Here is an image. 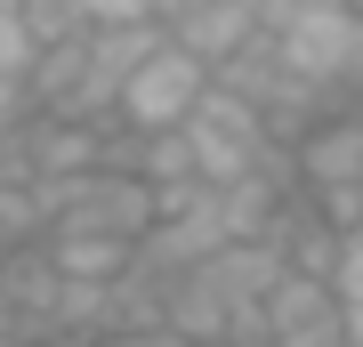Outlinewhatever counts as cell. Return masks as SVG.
Listing matches in <instances>:
<instances>
[{"label":"cell","mask_w":363,"mask_h":347,"mask_svg":"<svg viewBox=\"0 0 363 347\" xmlns=\"http://www.w3.org/2000/svg\"><path fill=\"white\" fill-rule=\"evenodd\" d=\"M210 57H194L186 40H154L138 65H130V81H121V97H113V121L121 129H169V121H186L194 114V97L210 89Z\"/></svg>","instance_id":"2"},{"label":"cell","mask_w":363,"mask_h":347,"mask_svg":"<svg viewBox=\"0 0 363 347\" xmlns=\"http://www.w3.org/2000/svg\"><path fill=\"white\" fill-rule=\"evenodd\" d=\"M25 114H33V105H25V81H9V73H0V145L16 138V121H25Z\"/></svg>","instance_id":"10"},{"label":"cell","mask_w":363,"mask_h":347,"mask_svg":"<svg viewBox=\"0 0 363 347\" xmlns=\"http://www.w3.org/2000/svg\"><path fill=\"white\" fill-rule=\"evenodd\" d=\"M186 129V145H194V170H202V186H218V178H242V170H274L291 154L283 138L259 121V105L250 97H234L226 81H210V89L194 97V114L178 121Z\"/></svg>","instance_id":"1"},{"label":"cell","mask_w":363,"mask_h":347,"mask_svg":"<svg viewBox=\"0 0 363 347\" xmlns=\"http://www.w3.org/2000/svg\"><path fill=\"white\" fill-rule=\"evenodd\" d=\"M291 170L307 194L323 186H363V97L331 105V114H315L307 129L291 138Z\"/></svg>","instance_id":"4"},{"label":"cell","mask_w":363,"mask_h":347,"mask_svg":"<svg viewBox=\"0 0 363 347\" xmlns=\"http://www.w3.org/2000/svg\"><path fill=\"white\" fill-rule=\"evenodd\" d=\"M259 331H267V347H347V315H339L331 275L283 267L274 291L259 299Z\"/></svg>","instance_id":"3"},{"label":"cell","mask_w":363,"mask_h":347,"mask_svg":"<svg viewBox=\"0 0 363 347\" xmlns=\"http://www.w3.org/2000/svg\"><path fill=\"white\" fill-rule=\"evenodd\" d=\"M89 347H194V339L169 331V323H145V331H97Z\"/></svg>","instance_id":"9"},{"label":"cell","mask_w":363,"mask_h":347,"mask_svg":"<svg viewBox=\"0 0 363 347\" xmlns=\"http://www.w3.org/2000/svg\"><path fill=\"white\" fill-rule=\"evenodd\" d=\"M355 9H363V0H355Z\"/></svg>","instance_id":"13"},{"label":"cell","mask_w":363,"mask_h":347,"mask_svg":"<svg viewBox=\"0 0 363 347\" xmlns=\"http://www.w3.org/2000/svg\"><path fill=\"white\" fill-rule=\"evenodd\" d=\"M339 315H347V347H363V299H355V307H339Z\"/></svg>","instance_id":"11"},{"label":"cell","mask_w":363,"mask_h":347,"mask_svg":"<svg viewBox=\"0 0 363 347\" xmlns=\"http://www.w3.org/2000/svg\"><path fill=\"white\" fill-rule=\"evenodd\" d=\"M33 49H40V40H33L25 16H16V0H0V73L25 81V73H33Z\"/></svg>","instance_id":"7"},{"label":"cell","mask_w":363,"mask_h":347,"mask_svg":"<svg viewBox=\"0 0 363 347\" xmlns=\"http://www.w3.org/2000/svg\"><path fill=\"white\" fill-rule=\"evenodd\" d=\"M16 16L33 25V40H40V49H49V40L89 33V0H16Z\"/></svg>","instance_id":"6"},{"label":"cell","mask_w":363,"mask_h":347,"mask_svg":"<svg viewBox=\"0 0 363 347\" xmlns=\"http://www.w3.org/2000/svg\"><path fill=\"white\" fill-rule=\"evenodd\" d=\"M250 33H259V0H202V9H186L178 25H169V40H186L194 57H210V73H218Z\"/></svg>","instance_id":"5"},{"label":"cell","mask_w":363,"mask_h":347,"mask_svg":"<svg viewBox=\"0 0 363 347\" xmlns=\"http://www.w3.org/2000/svg\"><path fill=\"white\" fill-rule=\"evenodd\" d=\"M331 291H339V307H355V299H363V234H339V258H331Z\"/></svg>","instance_id":"8"},{"label":"cell","mask_w":363,"mask_h":347,"mask_svg":"<svg viewBox=\"0 0 363 347\" xmlns=\"http://www.w3.org/2000/svg\"><path fill=\"white\" fill-rule=\"evenodd\" d=\"M0 250H9V234H0Z\"/></svg>","instance_id":"12"}]
</instances>
